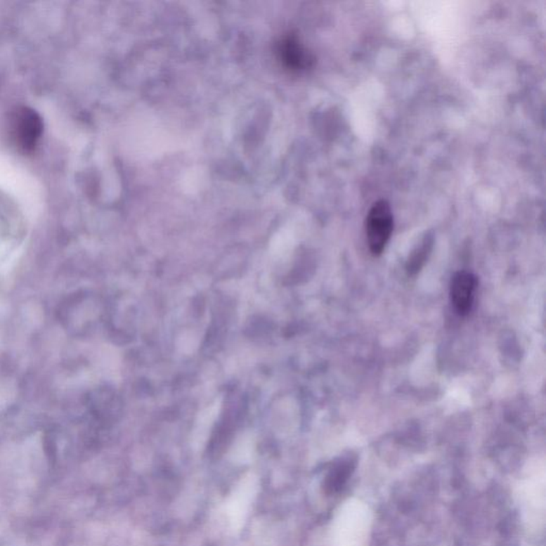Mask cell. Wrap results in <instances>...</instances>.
I'll return each instance as SVG.
<instances>
[{"instance_id":"1","label":"cell","mask_w":546,"mask_h":546,"mask_svg":"<svg viewBox=\"0 0 546 546\" xmlns=\"http://www.w3.org/2000/svg\"><path fill=\"white\" fill-rule=\"evenodd\" d=\"M394 228V216L386 200H379L370 208L366 218V236L370 252L382 254L391 238Z\"/></svg>"},{"instance_id":"2","label":"cell","mask_w":546,"mask_h":546,"mask_svg":"<svg viewBox=\"0 0 546 546\" xmlns=\"http://www.w3.org/2000/svg\"><path fill=\"white\" fill-rule=\"evenodd\" d=\"M11 129L18 148L24 152H32L42 135V119L32 109L20 107L12 115Z\"/></svg>"},{"instance_id":"3","label":"cell","mask_w":546,"mask_h":546,"mask_svg":"<svg viewBox=\"0 0 546 546\" xmlns=\"http://www.w3.org/2000/svg\"><path fill=\"white\" fill-rule=\"evenodd\" d=\"M278 53L285 67L292 72L308 71L312 69L315 63L313 53L292 34L280 41Z\"/></svg>"},{"instance_id":"4","label":"cell","mask_w":546,"mask_h":546,"mask_svg":"<svg viewBox=\"0 0 546 546\" xmlns=\"http://www.w3.org/2000/svg\"><path fill=\"white\" fill-rule=\"evenodd\" d=\"M477 280L471 272L459 271L453 275L450 284V299L458 314H469L473 306Z\"/></svg>"},{"instance_id":"5","label":"cell","mask_w":546,"mask_h":546,"mask_svg":"<svg viewBox=\"0 0 546 546\" xmlns=\"http://www.w3.org/2000/svg\"><path fill=\"white\" fill-rule=\"evenodd\" d=\"M434 239L432 235H426L420 246L416 247L412 251L411 255L408 259L407 268L408 273L410 275H416L418 272L424 267L427 261L428 257L431 254L432 248H434Z\"/></svg>"},{"instance_id":"6","label":"cell","mask_w":546,"mask_h":546,"mask_svg":"<svg viewBox=\"0 0 546 546\" xmlns=\"http://www.w3.org/2000/svg\"><path fill=\"white\" fill-rule=\"evenodd\" d=\"M354 467H356V461L352 460V459H346L345 461H342L339 464H337V467L330 472L327 480H325L327 491L330 493L339 491L345 486L348 478L351 476Z\"/></svg>"}]
</instances>
